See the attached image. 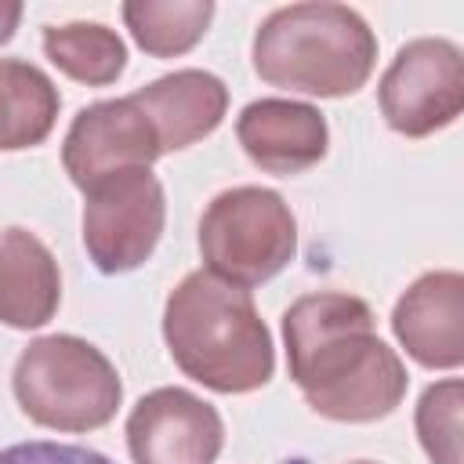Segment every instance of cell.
<instances>
[{"label": "cell", "instance_id": "1", "mask_svg": "<svg viewBox=\"0 0 464 464\" xmlns=\"http://www.w3.org/2000/svg\"><path fill=\"white\" fill-rule=\"evenodd\" d=\"M286 362L304 402L330 420L388 417L406 395L399 355L373 334V312L352 294H304L283 315Z\"/></svg>", "mask_w": 464, "mask_h": 464}, {"label": "cell", "instance_id": "2", "mask_svg": "<svg viewBox=\"0 0 464 464\" xmlns=\"http://www.w3.org/2000/svg\"><path fill=\"white\" fill-rule=\"evenodd\" d=\"M170 359L199 384L239 395L268 384L276 370L272 337L246 294L214 272L185 276L163 308Z\"/></svg>", "mask_w": 464, "mask_h": 464}, {"label": "cell", "instance_id": "3", "mask_svg": "<svg viewBox=\"0 0 464 464\" xmlns=\"http://www.w3.org/2000/svg\"><path fill=\"white\" fill-rule=\"evenodd\" d=\"M377 58V40L344 4H290L254 33V69L265 83L341 98L359 91Z\"/></svg>", "mask_w": 464, "mask_h": 464}, {"label": "cell", "instance_id": "4", "mask_svg": "<svg viewBox=\"0 0 464 464\" xmlns=\"http://www.w3.org/2000/svg\"><path fill=\"white\" fill-rule=\"evenodd\" d=\"M14 395L44 428L91 431L112 420L123 388L116 366L94 344L72 334H51L18 355Z\"/></svg>", "mask_w": 464, "mask_h": 464}, {"label": "cell", "instance_id": "5", "mask_svg": "<svg viewBox=\"0 0 464 464\" xmlns=\"http://www.w3.org/2000/svg\"><path fill=\"white\" fill-rule=\"evenodd\" d=\"M199 250L207 272L236 286H257L294 257L297 225L279 192L239 185L214 196L203 210Z\"/></svg>", "mask_w": 464, "mask_h": 464}, {"label": "cell", "instance_id": "6", "mask_svg": "<svg viewBox=\"0 0 464 464\" xmlns=\"http://www.w3.org/2000/svg\"><path fill=\"white\" fill-rule=\"evenodd\" d=\"M163 232V185L149 167L120 170L94 188L83 203V246L98 272L120 276L138 268Z\"/></svg>", "mask_w": 464, "mask_h": 464}, {"label": "cell", "instance_id": "7", "mask_svg": "<svg viewBox=\"0 0 464 464\" xmlns=\"http://www.w3.org/2000/svg\"><path fill=\"white\" fill-rule=\"evenodd\" d=\"M381 112L392 130L424 138L464 112V51L442 36L399 47L381 76Z\"/></svg>", "mask_w": 464, "mask_h": 464}, {"label": "cell", "instance_id": "8", "mask_svg": "<svg viewBox=\"0 0 464 464\" xmlns=\"http://www.w3.org/2000/svg\"><path fill=\"white\" fill-rule=\"evenodd\" d=\"M156 156H163L160 134L130 94L80 109L62 145V163L83 192L120 170L149 167Z\"/></svg>", "mask_w": 464, "mask_h": 464}, {"label": "cell", "instance_id": "9", "mask_svg": "<svg viewBox=\"0 0 464 464\" xmlns=\"http://www.w3.org/2000/svg\"><path fill=\"white\" fill-rule=\"evenodd\" d=\"M225 424L210 402L185 388H156L127 417L134 464H214Z\"/></svg>", "mask_w": 464, "mask_h": 464}, {"label": "cell", "instance_id": "10", "mask_svg": "<svg viewBox=\"0 0 464 464\" xmlns=\"http://www.w3.org/2000/svg\"><path fill=\"white\" fill-rule=\"evenodd\" d=\"M392 330L410 359L428 370L464 366V276L428 272L395 304Z\"/></svg>", "mask_w": 464, "mask_h": 464}, {"label": "cell", "instance_id": "11", "mask_svg": "<svg viewBox=\"0 0 464 464\" xmlns=\"http://www.w3.org/2000/svg\"><path fill=\"white\" fill-rule=\"evenodd\" d=\"M236 134L246 156L268 174H301L326 152V120L304 102H250L239 112Z\"/></svg>", "mask_w": 464, "mask_h": 464}, {"label": "cell", "instance_id": "12", "mask_svg": "<svg viewBox=\"0 0 464 464\" xmlns=\"http://www.w3.org/2000/svg\"><path fill=\"white\" fill-rule=\"evenodd\" d=\"M145 116L152 120L163 152L170 149H185L199 138H207L228 105V91L214 72L203 69H178L167 72L160 80H152L149 87L130 94Z\"/></svg>", "mask_w": 464, "mask_h": 464}, {"label": "cell", "instance_id": "13", "mask_svg": "<svg viewBox=\"0 0 464 464\" xmlns=\"http://www.w3.org/2000/svg\"><path fill=\"white\" fill-rule=\"evenodd\" d=\"M62 297V279L51 250L25 228L4 232L0 261V315L14 330L44 326Z\"/></svg>", "mask_w": 464, "mask_h": 464}, {"label": "cell", "instance_id": "14", "mask_svg": "<svg viewBox=\"0 0 464 464\" xmlns=\"http://www.w3.org/2000/svg\"><path fill=\"white\" fill-rule=\"evenodd\" d=\"M0 145L4 149H29L47 138L58 116V91L54 83L29 62L4 58L0 62Z\"/></svg>", "mask_w": 464, "mask_h": 464}, {"label": "cell", "instance_id": "15", "mask_svg": "<svg viewBox=\"0 0 464 464\" xmlns=\"http://www.w3.org/2000/svg\"><path fill=\"white\" fill-rule=\"evenodd\" d=\"M44 51L47 58L72 80L102 87L112 83L127 65L123 40L102 25V22H65L44 29Z\"/></svg>", "mask_w": 464, "mask_h": 464}, {"label": "cell", "instance_id": "16", "mask_svg": "<svg viewBox=\"0 0 464 464\" xmlns=\"http://www.w3.org/2000/svg\"><path fill=\"white\" fill-rule=\"evenodd\" d=\"M214 4L210 0H130L123 4V22L138 47H145L156 58H170L188 51L210 25Z\"/></svg>", "mask_w": 464, "mask_h": 464}, {"label": "cell", "instance_id": "17", "mask_svg": "<svg viewBox=\"0 0 464 464\" xmlns=\"http://www.w3.org/2000/svg\"><path fill=\"white\" fill-rule=\"evenodd\" d=\"M417 439L431 464H464V377L424 388L417 402Z\"/></svg>", "mask_w": 464, "mask_h": 464}, {"label": "cell", "instance_id": "18", "mask_svg": "<svg viewBox=\"0 0 464 464\" xmlns=\"http://www.w3.org/2000/svg\"><path fill=\"white\" fill-rule=\"evenodd\" d=\"M0 464H112L94 450L65 446V442H18L7 446Z\"/></svg>", "mask_w": 464, "mask_h": 464}, {"label": "cell", "instance_id": "19", "mask_svg": "<svg viewBox=\"0 0 464 464\" xmlns=\"http://www.w3.org/2000/svg\"><path fill=\"white\" fill-rule=\"evenodd\" d=\"M355 464H373V460H355Z\"/></svg>", "mask_w": 464, "mask_h": 464}]
</instances>
